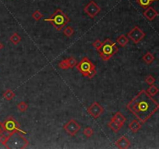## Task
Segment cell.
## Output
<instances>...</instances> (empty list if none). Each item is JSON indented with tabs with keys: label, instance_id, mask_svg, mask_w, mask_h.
<instances>
[{
	"label": "cell",
	"instance_id": "cell-1",
	"mask_svg": "<svg viewBox=\"0 0 159 149\" xmlns=\"http://www.w3.org/2000/svg\"><path fill=\"white\" fill-rule=\"evenodd\" d=\"M127 109L144 124L158 110L159 103L143 89L127 105Z\"/></svg>",
	"mask_w": 159,
	"mask_h": 149
},
{
	"label": "cell",
	"instance_id": "cell-2",
	"mask_svg": "<svg viewBox=\"0 0 159 149\" xmlns=\"http://www.w3.org/2000/svg\"><path fill=\"white\" fill-rule=\"evenodd\" d=\"M44 20L51 23L56 30L60 31L70 22V18L61 10L57 9L56 11L50 16V18H46Z\"/></svg>",
	"mask_w": 159,
	"mask_h": 149
},
{
	"label": "cell",
	"instance_id": "cell-3",
	"mask_svg": "<svg viewBox=\"0 0 159 149\" xmlns=\"http://www.w3.org/2000/svg\"><path fill=\"white\" fill-rule=\"evenodd\" d=\"M118 51H119V48L116 46V44L112 41L110 39L107 38L103 42L102 46L97 51L100 55L101 59L104 62H107L115 54H116Z\"/></svg>",
	"mask_w": 159,
	"mask_h": 149
},
{
	"label": "cell",
	"instance_id": "cell-4",
	"mask_svg": "<svg viewBox=\"0 0 159 149\" xmlns=\"http://www.w3.org/2000/svg\"><path fill=\"white\" fill-rule=\"evenodd\" d=\"M76 68L83 76H86L89 79L94 78L96 74L95 65L87 57H84L79 63L77 64Z\"/></svg>",
	"mask_w": 159,
	"mask_h": 149
},
{
	"label": "cell",
	"instance_id": "cell-5",
	"mask_svg": "<svg viewBox=\"0 0 159 149\" xmlns=\"http://www.w3.org/2000/svg\"><path fill=\"white\" fill-rule=\"evenodd\" d=\"M29 145V141L23 137L21 133H14L10 137L6 144V147L10 149L26 148Z\"/></svg>",
	"mask_w": 159,
	"mask_h": 149
},
{
	"label": "cell",
	"instance_id": "cell-6",
	"mask_svg": "<svg viewBox=\"0 0 159 149\" xmlns=\"http://www.w3.org/2000/svg\"><path fill=\"white\" fill-rule=\"evenodd\" d=\"M2 126H3L4 131L10 134L17 133V132L23 134H27V132L24 131L20 128L19 123L14 119L13 117H7L6 121L2 123Z\"/></svg>",
	"mask_w": 159,
	"mask_h": 149
},
{
	"label": "cell",
	"instance_id": "cell-7",
	"mask_svg": "<svg viewBox=\"0 0 159 149\" xmlns=\"http://www.w3.org/2000/svg\"><path fill=\"white\" fill-rule=\"evenodd\" d=\"M146 34L144 32L141 30L139 27L135 26L132 30L130 32H128L127 34V36L129 39H131L134 44H138L139 42L141 41L145 37Z\"/></svg>",
	"mask_w": 159,
	"mask_h": 149
},
{
	"label": "cell",
	"instance_id": "cell-8",
	"mask_svg": "<svg viewBox=\"0 0 159 149\" xmlns=\"http://www.w3.org/2000/svg\"><path fill=\"white\" fill-rule=\"evenodd\" d=\"M64 130L71 136H75L81 130V125L75 120L71 119L63 127Z\"/></svg>",
	"mask_w": 159,
	"mask_h": 149
},
{
	"label": "cell",
	"instance_id": "cell-9",
	"mask_svg": "<svg viewBox=\"0 0 159 149\" xmlns=\"http://www.w3.org/2000/svg\"><path fill=\"white\" fill-rule=\"evenodd\" d=\"M84 12L92 19L95 18L101 11V8L94 1H90L84 7Z\"/></svg>",
	"mask_w": 159,
	"mask_h": 149
},
{
	"label": "cell",
	"instance_id": "cell-10",
	"mask_svg": "<svg viewBox=\"0 0 159 149\" xmlns=\"http://www.w3.org/2000/svg\"><path fill=\"white\" fill-rule=\"evenodd\" d=\"M87 112L94 119H98L103 113L104 108L98 102H94L87 109Z\"/></svg>",
	"mask_w": 159,
	"mask_h": 149
},
{
	"label": "cell",
	"instance_id": "cell-11",
	"mask_svg": "<svg viewBox=\"0 0 159 149\" xmlns=\"http://www.w3.org/2000/svg\"><path fill=\"white\" fill-rule=\"evenodd\" d=\"M143 15L148 20L152 21L158 16L159 13L153 7L148 6V8L145 9V10L143 13Z\"/></svg>",
	"mask_w": 159,
	"mask_h": 149
},
{
	"label": "cell",
	"instance_id": "cell-12",
	"mask_svg": "<svg viewBox=\"0 0 159 149\" xmlns=\"http://www.w3.org/2000/svg\"><path fill=\"white\" fill-rule=\"evenodd\" d=\"M115 144L120 149H127L131 146V141L126 136H122L116 141Z\"/></svg>",
	"mask_w": 159,
	"mask_h": 149
},
{
	"label": "cell",
	"instance_id": "cell-13",
	"mask_svg": "<svg viewBox=\"0 0 159 149\" xmlns=\"http://www.w3.org/2000/svg\"><path fill=\"white\" fill-rule=\"evenodd\" d=\"M112 121H113L114 123H116L119 127H122L123 126V124H125V122L127 121V118L120 113V112H116L113 117L111 119Z\"/></svg>",
	"mask_w": 159,
	"mask_h": 149
},
{
	"label": "cell",
	"instance_id": "cell-14",
	"mask_svg": "<svg viewBox=\"0 0 159 149\" xmlns=\"http://www.w3.org/2000/svg\"><path fill=\"white\" fill-rule=\"evenodd\" d=\"M141 123H140L138 120L136 119L133 120V121L130 123L129 126H128L129 129L133 132V133H137V132L141 129Z\"/></svg>",
	"mask_w": 159,
	"mask_h": 149
},
{
	"label": "cell",
	"instance_id": "cell-15",
	"mask_svg": "<svg viewBox=\"0 0 159 149\" xmlns=\"http://www.w3.org/2000/svg\"><path fill=\"white\" fill-rule=\"evenodd\" d=\"M116 42H117V44L119 46L122 47V48H124L128 44V42H129V38L126 35L122 34L118 36L117 39H116Z\"/></svg>",
	"mask_w": 159,
	"mask_h": 149
},
{
	"label": "cell",
	"instance_id": "cell-16",
	"mask_svg": "<svg viewBox=\"0 0 159 149\" xmlns=\"http://www.w3.org/2000/svg\"><path fill=\"white\" fill-rule=\"evenodd\" d=\"M142 59H143V61L145 63L148 64V65H150V64H151L154 62L155 57H154V54H151V52H147L146 54L143 56Z\"/></svg>",
	"mask_w": 159,
	"mask_h": 149
},
{
	"label": "cell",
	"instance_id": "cell-17",
	"mask_svg": "<svg viewBox=\"0 0 159 149\" xmlns=\"http://www.w3.org/2000/svg\"><path fill=\"white\" fill-rule=\"evenodd\" d=\"M153 2H154V0H137V3L143 9L148 8Z\"/></svg>",
	"mask_w": 159,
	"mask_h": 149
},
{
	"label": "cell",
	"instance_id": "cell-18",
	"mask_svg": "<svg viewBox=\"0 0 159 149\" xmlns=\"http://www.w3.org/2000/svg\"><path fill=\"white\" fill-rule=\"evenodd\" d=\"M11 135L12 134H10L7 133V132L6 131L2 132V133L0 134V143L2 144H3V145H6L7 141H8L9 138H10V137L11 136Z\"/></svg>",
	"mask_w": 159,
	"mask_h": 149
},
{
	"label": "cell",
	"instance_id": "cell-19",
	"mask_svg": "<svg viewBox=\"0 0 159 149\" xmlns=\"http://www.w3.org/2000/svg\"><path fill=\"white\" fill-rule=\"evenodd\" d=\"M10 40L13 44V45H16L21 41V36H19L17 33H13V35L10 36Z\"/></svg>",
	"mask_w": 159,
	"mask_h": 149
},
{
	"label": "cell",
	"instance_id": "cell-20",
	"mask_svg": "<svg viewBox=\"0 0 159 149\" xmlns=\"http://www.w3.org/2000/svg\"><path fill=\"white\" fill-rule=\"evenodd\" d=\"M147 92H148V93L151 96L153 97L155 95H157V92H159V89L156 86H154V85H151V86H150V87L148 89Z\"/></svg>",
	"mask_w": 159,
	"mask_h": 149
},
{
	"label": "cell",
	"instance_id": "cell-21",
	"mask_svg": "<svg viewBox=\"0 0 159 149\" xmlns=\"http://www.w3.org/2000/svg\"><path fill=\"white\" fill-rule=\"evenodd\" d=\"M15 96H16V94H15V92H13V90H11V89H7V90L3 93L4 98L6 100H9V101L13 100L15 97Z\"/></svg>",
	"mask_w": 159,
	"mask_h": 149
},
{
	"label": "cell",
	"instance_id": "cell-22",
	"mask_svg": "<svg viewBox=\"0 0 159 149\" xmlns=\"http://www.w3.org/2000/svg\"><path fill=\"white\" fill-rule=\"evenodd\" d=\"M108 126L113 132H115V133H117V132H119V130H120V128H121V127H119V126H118L116 123H114L113 121H112L109 123Z\"/></svg>",
	"mask_w": 159,
	"mask_h": 149
},
{
	"label": "cell",
	"instance_id": "cell-23",
	"mask_svg": "<svg viewBox=\"0 0 159 149\" xmlns=\"http://www.w3.org/2000/svg\"><path fill=\"white\" fill-rule=\"evenodd\" d=\"M63 33L65 36H66L67 37H71L74 34V30L72 27H67L63 30Z\"/></svg>",
	"mask_w": 159,
	"mask_h": 149
},
{
	"label": "cell",
	"instance_id": "cell-24",
	"mask_svg": "<svg viewBox=\"0 0 159 149\" xmlns=\"http://www.w3.org/2000/svg\"><path fill=\"white\" fill-rule=\"evenodd\" d=\"M17 108L20 112H23H23L27 111V109H28V104L23 101L20 102V103L17 104Z\"/></svg>",
	"mask_w": 159,
	"mask_h": 149
},
{
	"label": "cell",
	"instance_id": "cell-25",
	"mask_svg": "<svg viewBox=\"0 0 159 149\" xmlns=\"http://www.w3.org/2000/svg\"><path fill=\"white\" fill-rule=\"evenodd\" d=\"M93 134H94L93 129L91 128V127H86V128L83 130V134H84L86 137H87V138H90V137H92V135H93Z\"/></svg>",
	"mask_w": 159,
	"mask_h": 149
},
{
	"label": "cell",
	"instance_id": "cell-26",
	"mask_svg": "<svg viewBox=\"0 0 159 149\" xmlns=\"http://www.w3.org/2000/svg\"><path fill=\"white\" fill-rule=\"evenodd\" d=\"M68 61V64H69V68H72L76 66V65L78 64V62H77L76 59L73 57H70L69 58H67Z\"/></svg>",
	"mask_w": 159,
	"mask_h": 149
},
{
	"label": "cell",
	"instance_id": "cell-27",
	"mask_svg": "<svg viewBox=\"0 0 159 149\" xmlns=\"http://www.w3.org/2000/svg\"><path fill=\"white\" fill-rule=\"evenodd\" d=\"M32 17H33L34 19H35L36 21H39L40 19H42V18L44 17V15L42 14L39 10H36V11L34 12V13L32 14Z\"/></svg>",
	"mask_w": 159,
	"mask_h": 149
},
{
	"label": "cell",
	"instance_id": "cell-28",
	"mask_svg": "<svg viewBox=\"0 0 159 149\" xmlns=\"http://www.w3.org/2000/svg\"><path fill=\"white\" fill-rule=\"evenodd\" d=\"M58 66L63 70L69 69V64H68L67 59H64V60L61 61V62L58 63Z\"/></svg>",
	"mask_w": 159,
	"mask_h": 149
},
{
	"label": "cell",
	"instance_id": "cell-29",
	"mask_svg": "<svg viewBox=\"0 0 159 149\" xmlns=\"http://www.w3.org/2000/svg\"><path fill=\"white\" fill-rule=\"evenodd\" d=\"M145 82L149 86H151V85H154V83H155V79L152 76V75H148L145 78Z\"/></svg>",
	"mask_w": 159,
	"mask_h": 149
},
{
	"label": "cell",
	"instance_id": "cell-30",
	"mask_svg": "<svg viewBox=\"0 0 159 149\" xmlns=\"http://www.w3.org/2000/svg\"><path fill=\"white\" fill-rule=\"evenodd\" d=\"M102 45H103V42L99 40H96L95 41H94L93 43H92V46H93L95 49L97 50V51L101 48Z\"/></svg>",
	"mask_w": 159,
	"mask_h": 149
},
{
	"label": "cell",
	"instance_id": "cell-31",
	"mask_svg": "<svg viewBox=\"0 0 159 149\" xmlns=\"http://www.w3.org/2000/svg\"><path fill=\"white\" fill-rule=\"evenodd\" d=\"M4 131V129H3V126H2V123L0 121V134Z\"/></svg>",
	"mask_w": 159,
	"mask_h": 149
},
{
	"label": "cell",
	"instance_id": "cell-32",
	"mask_svg": "<svg viewBox=\"0 0 159 149\" xmlns=\"http://www.w3.org/2000/svg\"><path fill=\"white\" fill-rule=\"evenodd\" d=\"M3 45H2V43H1V42H0V50H2V48H3Z\"/></svg>",
	"mask_w": 159,
	"mask_h": 149
},
{
	"label": "cell",
	"instance_id": "cell-33",
	"mask_svg": "<svg viewBox=\"0 0 159 149\" xmlns=\"http://www.w3.org/2000/svg\"><path fill=\"white\" fill-rule=\"evenodd\" d=\"M154 1H159V0H154Z\"/></svg>",
	"mask_w": 159,
	"mask_h": 149
}]
</instances>
